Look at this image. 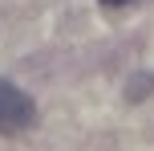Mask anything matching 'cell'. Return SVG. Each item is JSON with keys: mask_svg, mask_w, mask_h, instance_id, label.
I'll list each match as a JSON object with an SVG mask.
<instances>
[{"mask_svg": "<svg viewBox=\"0 0 154 151\" xmlns=\"http://www.w3.org/2000/svg\"><path fill=\"white\" fill-rule=\"evenodd\" d=\"M37 123V106L24 90H16L12 82L0 78V135H20Z\"/></svg>", "mask_w": 154, "mask_h": 151, "instance_id": "6da1fadb", "label": "cell"}, {"mask_svg": "<svg viewBox=\"0 0 154 151\" xmlns=\"http://www.w3.org/2000/svg\"><path fill=\"white\" fill-rule=\"evenodd\" d=\"M101 4H130V0H101Z\"/></svg>", "mask_w": 154, "mask_h": 151, "instance_id": "7a4b0ae2", "label": "cell"}]
</instances>
